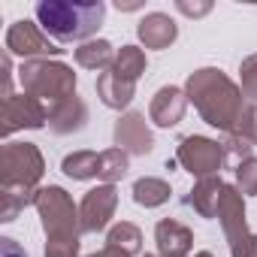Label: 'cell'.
I'll list each match as a JSON object with an SVG mask.
<instances>
[{
    "label": "cell",
    "mask_w": 257,
    "mask_h": 257,
    "mask_svg": "<svg viewBox=\"0 0 257 257\" xmlns=\"http://www.w3.org/2000/svg\"><path fill=\"white\" fill-rule=\"evenodd\" d=\"M155 242H158V254L161 257H191L194 248V233L176 221V218H164L155 227Z\"/></svg>",
    "instance_id": "obj_13"
},
{
    "label": "cell",
    "mask_w": 257,
    "mask_h": 257,
    "mask_svg": "<svg viewBox=\"0 0 257 257\" xmlns=\"http://www.w3.org/2000/svg\"><path fill=\"white\" fill-rule=\"evenodd\" d=\"M227 182H221V176H209V179H197L191 194L185 197V206H191L200 218H215L221 197H224Z\"/></svg>",
    "instance_id": "obj_15"
},
{
    "label": "cell",
    "mask_w": 257,
    "mask_h": 257,
    "mask_svg": "<svg viewBox=\"0 0 257 257\" xmlns=\"http://www.w3.org/2000/svg\"><path fill=\"white\" fill-rule=\"evenodd\" d=\"M19 82H22L25 94L43 100L49 109L76 94L73 67H67L64 61H55V58H49V61H25L19 67Z\"/></svg>",
    "instance_id": "obj_4"
},
{
    "label": "cell",
    "mask_w": 257,
    "mask_h": 257,
    "mask_svg": "<svg viewBox=\"0 0 257 257\" xmlns=\"http://www.w3.org/2000/svg\"><path fill=\"white\" fill-rule=\"evenodd\" d=\"M112 140H115V149H121L127 155H152V149H155L152 127L143 112H124L115 121Z\"/></svg>",
    "instance_id": "obj_11"
},
{
    "label": "cell",
    "mask_w": 257,
    "mask_h": 257,
    "mask_svg": "<svg viewBox=\"0 0 257 257\" xmlns=\"http://www.w3.org/2000/svg\"><path fill=\"white\" fill-rule=\"evenodd\" d=\"M0 257H28V251H25L16 239L4 236V239H0Z\"/></svg>",
    "instance_id": "obj_29"
},
{
    "label": "cell",
    "mask_w": 257,
    "mask_h": 257,
    "mask_svg": "<svg viewBox=\"0 0 257 257\" xmlns=\"http://www.w3.org/2000/svg\"><path fill=\"white\" fill-rule=\"evenodd\" d=\"M176 164L194 179L218 176V170L224 167V146L209 137H185L176 149Z\"/></svg>",
    "instance_id": "obj_9"
},
{
    "label": "cell",
    "mask_w": 257,
    "mask_h": 257,
    "mask_svg": "<svg viewBox=\"0 0 257 257\" xmlns=\"http://www.w3.org/2000/svg\"><path fill=\"white\" fill-rule=\"evenodd\" d=\"M239 88L248 103H257V55H248L239 64Z\"/></svg>",
    "instance_id": "obj_27"
},
{
    "label": "cell",
    "mask_w": 257,
    "mask_h": 257,
    "mask_svg": "<svg viewBox=\"0 0 257 257\" xmlns=\"http://www.w3.org/2000/svg\"><path fill=\"white\" fill-rule=\"evenodd\" d=\"M61 170L64 176H70L73 182H88V179H97L100 173V155L97 152H73L61 161Z\"/></svg>",
    "instance_id": "obj_21"
},
{
    "label": "cell",
    "mask_w": 257,
    "mask_h": 257,
    "mask_svg": "<svg viewBox=\"0 0 257 257\" xmlns=\"http://www.w3.org/2000/svg\"><path fill=\"white\" fill-rule=\"evenodd\" d=\"M170 194H173L170 182H164L158 176H143V179L134 182V200H137V206L158 209V206H164L170 200Z\"/></svg>",
    "instance_id": "obj_20"
},
{
    "label": "cell",
    "mask_w": 257,
    "mask_h": 257,
    "mask_svg": "<svg viewBox=\"0 0 257 257\" xmlns=\"http://www.w3.org/2000/svg\"><path fill=\"white\" fill-rule=\"evenodd\" d=\"M49 124V106L31 94L0 97V137L10 140L16 131H40Z\"/></svg>",
    "instance_id": "obj_7"
},
{
    "label": "cell",
    "mask_w": 257,
    "mask_h": 257,
    "mask_svg": "<svg viewBox=\"0 0 257 257\" xmlns=\"http://www.w3.org/2000/svg\"><path fill=\"white\" fill-rule=\"evenodd\" d=\"M146 67H149V61H146V52L140 49V46H121L118 52H115V61H112V73L118 76V79H124V82H140V76L146 73Z\"/></svg>",
    "instance_id": "obj_18"
},
{
    "label": "cell",
    "mask_w": 257,
    "mask_h": 257,
    "mask_svg": "<svg viewBox=\"0 0 257 257\" xmlns=\"http://www.w3.org/2000/svg\"><path fill=\"white\" fill-rule=\"evenodd\" d=\"M7 52L19 55L25 61H49V58H61L64 55V49L37 22H28V19H19V22L10 25V31H7Z\"/></svg>",
    "instance_id": "obj_8"
},
{
    "label": "cell",
    "mask_w": 257,
    "mask_h": 257,
    "mask_svg": "<svg viewBox=\"0 0 257 257\" xmlns=\"http://www.w3.org/2000/svg\"><path fill=\"white\" fill-rule=\"evenodd\" d=\"M34 209L46 230V257H79L82 221L73 197L61 185H49L34 194Z\"/></svg>",
    "instance_id": "obj_2"
},
{
    "label": "cell",
    "mask_w": 257,
    "mask_h": 257,
    "mask_svg": "<svg viewBox=\"0 0 257 257\" xmlns=\"http://www.w3.org/2000/svg\"><path fill=\"white\" fill-rule=\"evenodd\" d=\"M118 209V191L115 185H97L91 188L82 203H79V221H82V233H100L109 227L112 215Z\"/></svg>",
    "instance_id": "obj_10"
},
{
    "label": "cell",
    "mask_w": 257,
    "mask_h": 257,
    "mask_svg": "<svg viewBox=\"0 0 257 257\" xmlns=\"http://www.w3.org/2000/svg\"><path fill=\"white\" fill-rule=\"evenodd\" d=\"M88 124V106L79 94L61 100L58 106L49 109V131L58 134V137H67V134H79L82 127Z\"/></svg>",
    "instance_id": "obj_14"
},
{
    "label": "cell",
    "mask_w": 257,
    "mask_h": 257,
    "mask_svg": "<svg viewBox=\"0 0 257 257\" xmlns=\"http://www.w3.org/2000/svg\"><path fill=\"white\" fill-rule=\"evenodd\" d=\"M115 61V49L109 40H88L76 49V64L85 70H109Z\"/></svg>",
    "instance_id": "obj_19"
},
{
    "label": "cell",
    "mask_w": 257,
    "mask_h": 257,
    "mask_svg": "<svg viewBox=\"0 0 257 257\" xmlns=\"http://www.w3.org/2000/svg\"><path fill=\"white\" fill-rule=\"evenodd\" d=\"M215 218L221 221L230 257H257V233L248 230L245 203H242V194H239L236 185L224 188V197H221V206H218Z\"/></svg>",
    "instance_id": "obj_6"
},
{
    "label": "cell",
    "mask_w": 257,
    "mask_h": 257,
    "mask_svg": "<svg viewBox=\"0 0 257 257\" xmlns=\"http://www.w3.org/2000/svg\"><path fill=\"white\" fill-rule=\"evenodd\" d=\"M221 146H224V164H230L233 170H236L245 158H254V146H251L245 137H239V134H227V140H224Z\"/></svg>",
    "instance_id": "obj_25"
},
{
    "label": "cell",
    "mask_w": 257,
    "mask_h": 257,
    "mask_svg": "<svg viewBox=\"0 0 257 257\" xmlns=\"http://www.w3.org/2000/svg\"><path fill=\"white\" fill-rule=\"evenodd\" d=\"M43 173L46 161L34 143H7L0 149V188L4 191H22L34 197L40 191Z\"/></svg>",
    "instance_id": "obj_5"
},
{
    "label": "cell",
    "mask_w": 257,
    "mask_h": 257,
    "mask_svg": "<svg viewBox=\"0 0 257 257\" xmlns=\"http://www.w3.org/2000/svg\"><path fill=\"white\" fill-rule=\"evenodd\" d=\"M176 7H179V13H185V16H194V19H197V16H206V13L212 10V4H188V0H179Z\"/></svg>",
    "instance_id": "obj_30"
},
{
    "label": "cell",
    "mask_w": 257,
    "mask_h": 257,
    "mask_svg": "<svg viewBox=\"0 0 257 257\" xmlns=\"http://www.w3.org/2000/svg\"><path fill=\"white\" fill-rule=\"evenodd\" d=\"M97 97H100L103 106L121 112V109L131 106V100L137 97V85H134V82H124V79H118L112 70H106V73L97 76Z\"/></svg>",
    "instance_id": "obj_17"
},
{
    "label": "cell",
    "mask_w": 257,
    "mask_h": 257,
    "mask_svg": "<svg viewBox=\"0 0 257 257\" xmlns=\"http://www.w3.org/2000/svg\"><path fill=\"white\" fill-rule=\"evenodd\" d=\"M236 188L242 197H257V158H245L236 170Z\"/></svg>",
    "instance_id": "obj_26"
},
{
    "label": "cell",
    "mask_w": 257,
    "mask_h": 257,
    "mask_svg": "<svg viewBox=\"0 0 257 257\" xmlns=\"http://www.w3.org/2000/svg\"><path fill=\"white\" fill-rule=\"evenodd\" d=\"M146 257H161V254H146Z\"/></svg>",
    "instance_id": "obj_32"
},
{
    "label": "cell",
    "mask_w": 257,
    "mask_h": 257,
    "mask_svg": "<svg viewBox=\"0 0 257 257\" xmlns=\"http://www.w3.org/2000/svg\"><path fill=\"white\" fill-rule=\"evenodd\" d=\"M127 170H131V155L121 152V149H106L100 152V173L97 179H103V185H115L118 179L127 176Z\"/></svg>",
    "instance_id": "obj_23"
},
{
    "label": "cell",
    "mask_w": 257,
    "mask_h": 257,
    "mask_svg": "<svg viewBox=\"0 0 257 257\" xmlns=\"http://www.w3.org/2000/svg\"><path fill=\"white\" fill-rule=\"evenodd\" d=\"M185 109H188V94L176 85H164L149 103V118L158 127H176L185 118Z\"/></svg>",
    "instance_id": "obj_12"
},
{
    "label": "cell",
    "mask_w": 257,
    "mask_h": 257,
    "mask_svg": "<svg viewBox=\"0 0 257 257\" xmlns=\"http://www.w3.org/2000/svg\"><path fill=\"white\" fill-rule=\"evenodd\" d=\"M185 94L197 106L200 118L209 127H218L224 134L236 131L239 118H242V112L248 106L242 88L227 73H221L215 67H203V70L191 73L188 82H185Z\"/></svg>",
    "instance_id": "obj_1"
},
{
    "label": "cell",
    "mask_w": 257,
    "mask_h": 257,
    "mask_svg": "<svg viewBox=\"0 0 257 257\" xmlns=\"http://www.w3.org/2000/svg\"><path fill=\"white\" fill-rule=\"evenodd\" d=\"M88 257H131V254H124L121 248H112V245H103L100 251H94V254H88Z\"/></svg>",
    "instance_id": "obj_31"
},
{
    "label": "cell",
    "mask_w": 257,
    "mask_h": 257,
    "mask_svg": "<svg viewBox=\"0 0 257 257\" xmlns=\"http://www.w3.org/2000/svg\"><path fill=\"white\" fill-rule=\"evenodd\" d=\"M137 34H140V40H143L146 49H167V46L176 43L179 25H176L167 13H149V16L140 22Z\"/></svg>",
    "instance_id": "obj_16"
},
{
    "label": "cell",
    "mask_w": 257,
    "mask_h": 257,
    "mask_svg": "<svg viewBox=\"0 0 257 257\" xmlns=\"http://www.w3.org/2000/svg\"><path fill=\"white\" fill-rule=\"evenodd\" d=\"M106 245L121 248L124 254L137 257V254L143 251V233H140V227H137V224H131V221H118V224L106 233Z\"/></svg>",
    "instance_id": "obj_22"
},
{
    "label": "cell",
    "mask_w": 257,
    "mask_h": 257,
    "mask_svg": "<svg viewBox=\"0 0 257 257\" xmlns=\"http://www.w3.org/2000/svg\"><path fill=\"white\" fill-rule=\"evenodd\" d=\"M233 134L245 137V140L257 149V103H248V106H245V112H242V118H239V127H236Z\"/></svg>",
    "instance_id": "obj_28"
},
{
    "label": "cell",
    "mask_w": 257,
    "mask_h": 257,
    "mask_svg": "<svg viewBox=\"0 0 257 257\" xmlns=\"http://www.w3.org/2000/svg\"><path fill=\"white\" fill-rule=\"evenodd\" d=\"M25 206H34V197H28L22 191H4L0 188V221L4 224L16 221L25 212Z\"/></svg>",
    "instance_id": "obj_24"
},
{
    "label": "cell",
    "mask_w": 257,
    "mask_h": 257,
    "mask_svg": "<svg viewBox=\"0 0 257 257\" xmlns=\"http://www.w3.org/2000/svg\"><path fill=\"white\" fill-rule=\"evenodd\" d=\"M37 25L58 43H88L103 19H106V4L91 0V4H70V0H40L34 7Z\"/></svg>",
    "instance_id": "obj_3"
}]
</instances>
